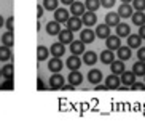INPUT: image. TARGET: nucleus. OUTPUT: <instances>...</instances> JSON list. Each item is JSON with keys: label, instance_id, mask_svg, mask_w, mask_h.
Masks as SVG:
<instances>
[{"label": "nucleus", "instance_id": "f257e3e1", "mask_svg": "<svg viewBox=\"0 0 145 125\" xmlns=\"http://www.w3.org/2000/svg\"><path fill=\"white\" fill-rule=\"evenodd\" d=\"M81 21H83V24H85L86 27H93L97 24V16H96V13L94 11H85V13L81 15Z\"/></svg>", "mask_w": 145, "mask_h": 125}, {"label": "nucleus", "instance_id": "f03ea898", "mask_svg": "<svg viewBox=\"0 0 145 125\" xmlns=\"http://www.w3.org/2000/svg\"><path fill=\"white\" fill-rule=\"evenodd\" d=\"M64 82H65V79L62 77L59 72H54L51 77H50V88H53V90H59V88L64 87Z\"/></svg>", "mask_w": 145, "mask_h": 125}, {"label": "nucleus", "instance_id": "7ed1b4c3", "mask_svg": "<svg viewBox=\"0 0 145 125\" xmlns=\"http://www.w3.org/2000/svg\"><path fill=\"white\" fill-rule=\"evenodd\" d=\"M81 63H83V61L80 60V56H78V55H72V56H69V58H67L65 66H67L70 71H77V69H80V67H81Z\"/></svg>", "mask_w": 145, "mask_h": 125}, {"label": "nucleus", "instance_id": "20e7f679", "mask_svg": "<svg viewBox=\"0 0 145 125\" xmlns=\"http://www.w3.org/2000/svg\"><path fill=\"white\" fill-rule=\"evenodd\" d=\"M105 85L108 87V90H118L120 85H121V79H120L116 74H110V75L105 79Z\"/></svg>", "mask_w": 145, "mask_h": 125}, {"label": "nucleus", "instance_id": "39448f33", "mask_svg": "<svg viewBox=\"0 0 145 125\" xmlns=\"http://www.w3.org/2000/svg\"><path fill=\"white\" fill-rule=\"evenodd\" d=\"M65 24H67V29H70L72 32H77V30L81 29L83 21H81L80 16H72V18H69V21L65 22Z\"/></svg>", "mask_w": 145, "mask_h": 125}, {"label": "nucleus", "instance_id": "423d86ee", "mask_svg": "<svg viewBox=\"0 0 145 125\" xmlns=\"http://www.w3.org/2000/svg\"><path fill=\"white\" fill-rule=\"evenodd\" d=\"M121 37L120 35H108L107 37V40H105V43H107V48L108 50H113V52H116L120 47H121Z\"/></svg>", "mask_w": 145, "mask_h": 125}, {"label": "nucleus", "instance_id": "0eeeda50", "mask_svg": "<svg viewBox=\"0 0 145 125\" xmlns=\"http://www.w3.org/2000/svg\"><path fill=\"white\" fill-rule=\"evenodd\" d=\"M96 37H97V35H96V30L89 29V27L83 29L81 30V34H80V40H83L85 43H93Z\"/></svg>", "mask_w": 145, "mask_h": 125}, {"label": "nucleus", "instance_id": "6e6552de", "mask_svg": "<svg viewBox=\"0 0 145 125\" xmlns=\"http://www.w3.org/2000/svg\"><path fill=\"white\" fill-rule=\"evenodd\" d=\"M118 15L121 18H131L134 15V7L131 3H121L118 8Z\"/></svg>", "mask_w": 145, "mask_h": 125}, {"label": "nucleus", "instance_id": "1a4fd4ad", "mask_svg": "<svg viewBox=\"0 0 145 125\" xmlns=\"http://www.w3.org/2000/svg\"><path fill=\"white\" fill-rule=\"evenodd\" d=\"M62 67H64V64H62V60H61V58H56V56H53L51 60H50L48 69L51 71L53 74H54V72H61V71H62Z\"/></svg>", "mask_w": 145, "mask_h": 125}, {"label": "nucleus", "instance_id": "9d476101", "mask_svg": "<svg viewBox=\"0 0 145 125\" xmlns=\"http://www.w3.org/2000/svg\"><path fill=\"white\" fill-rule=\"evenodd\" d=\"M120 19H121V16L118 15V11L116 13H113V11H110V13L105 15V24H108L110 27H116L120 24Z\"/></svg>", "mask_w": 145, "mask_h": 125}, {"label": "nucleus", "instance_id": "9b49d317", "mask_svg": "<svg viewBox=\"0 0 145 125\" xmlns=\"http://www.w3.org/2000/svg\"><path fill=\"white\" fill-rule=\"evenodd\" d=\"M69 82L70 83H73L75 87H78L81 82H83V74L80 72V69H77V71H70V74H69Z\"/></svg>", "mask_w": 145, "mask_h": 125}, {"label": "nucleus", "instance_id": "f8f14e48", "mask_svg": "<svg viewBox=\"0 0 145 125\" xmlns=\"http://www.w3.org/2000/svg\"><path fill=\"white\" fill-rule=\"evenodd\" d=\"M50 53H51L53 56H56V58H61V56L65 53V48H64V43L62 42H56L51 45V48H50Z\"/></svg>", "mask_w": 145, "mask_h": 125}, {"label": "nucleus", "instance_id": "ddd939ff", "mask_svg": "<svg viewBox=\"0 0 145 125\" xmlns=\"http://www.w3.org/2000/svg\"><path fill=\"white\" fill-rule=\"evenodd\" d=\"M104 79L102 72L99 69H91L89 72H88V80H89L91 83H94V85H97V83H101V80Z\"/></svg>", "mask_w": 145, "mask_h": 125}, {"label": "nucleus", "instance_id": "4468645a", "mask_svg": "<svg viewBox=\"0 0 145 125\" xmlns=\"http://www.w3.org/2000/svg\"><path fill=\"white\" fill-rule=\"evenodd\" d=\"M70 52L73 53V55H83L85 53V42L83 40H75V42L70 43Z\"/></svg>", "mask_w": 145, "mask_h": 125}, {"label": "nucleus", "instance_id": "2eb2a0df", "mask_svg": "<svg viewBox=\"0 0 145 125\" xmlns=\"http://www.w3.org/2000/svg\"><path fill=\"white\" fill-rule=\"evenodd\" d=\"M69 11L67 10H64V8H57V10H54V19L57 22H61V24H64V22H67L69 21Z\"/></svg>", "mask_w": 145, "mask_h": 125}, {"label": "nucleus", "instance_id": "dca6fc26", "mask_svg": "<svg viewBox=\"0 0 145 125\" xmlns=\"http://www.w3.org/2000/svg\"><path fill=\"white\" fill-rule=\"evenodd\" d=\"M136 79H137V75L132 72V71H124V72L121 74V82L128 87H131L132 83L136 82Z\"/></svg>", "mask_w": 145, "mask_h": 125}, {"label": "nucleus", "instance_id": "f3484780", "mask_svg": "<svg viewBox=\"0 0 145 125\" xmlns=\"http://www.w3.org/2000/svg\"><path fill=\"white\" fill-rule=\"evenodd\" d=\"M61 22H57L54 19V21H50L46 24V32H48V35H59V32H61Z\"/></svg>", "mask_w": 145, "mask_h": 125}, {"label": "nucleus", "instance_id": "a211bd4d", "mask_svg": "<svg viewBox=\"0 0 145 125\" xmlns=\"http://www.w3.org/2000/svg\"><path fill=\"white\" fill-rule=\"evenodd\" d=\"M131 50H132L131 47H123V45H121V47L116 50V55H118V58H120L121 61H128L129 58L132 56V52H131Z\"/></svg>", "mask_w": 145, "mask_h": 125}, {"label": "nucleus", "instance_id": "6ab92c4d", "mask_svg": "<svg viewBox=\"0 0 145 125\" xmlns=\"http://www.w3.org/2000/svg\"><path fill=\"white\" fill-rule=\"evenodd\" d=\"M101 61H102L104 64H112L113 61H115V53H113V50H104V52H101Z\"/></svg>", "mask_w": 145, "mask_h": 125}, {"label": "nucleus", "instance_id": "aec40b11", "mask_svg": "<svg viewBox=\"0 0 145 125\" xmlns=\"http://www.w3.org/2000/svg\"><path fill=\"white\" fill-rule=\"evenodd\" d=\"M85 3H81V2H73L72 5H70V13L73 15V16H81V15L85 13Z\"/></svg>", "mask_w": 145, "mask_h": 125}, {"label": "nucleus", "instance_id": "412c9836", "mask_svg": "<svg viewBox=\"0 0 145 125\" xmlns=\"http://www.w3.org/2000/svg\"><path fill=\"white\" fill-rule=\"evenodd\" d=\"M140 45H142V37L139 34H131V35H128V47H131V48H140Z\"/></svg>", "mask_w": 145, "mask_h": 125}, {"label": "nucleus", "instance_id": "4be33fe9", "mask_svg": "<svg viewBox=\"0 0 145 125\" xmlns=\"http://www.w3.org/2000/svg\"><path fill=\"white\" fill-rule=\"evenodd\" d=\"M59 42L65 43H72L73 42V32L70 29H62L59 32Z\"/></svg>", "mask_w": 145, "mask_h": 125}, {"label": "nucleus", "instance_id": "5701e85b", "mask_svg": "<svg viewBox=\"0 0 145 125\" xmlns=\"http://www.w3.org/2000/svg\"><path fill=\"white\" fill-rule=\"evenodd\" d=\"M97 55H96V52H85L83 53V63L88 66H94L96 63H97Z\"/></svg>", "mask_w": 145, "mask_h": 125}, {"label": "nucleus", "instance_id": "b1692460", "mask_svg": "<svg viewBox=\"0 0 145 125\" xmlns=\"http://www.w3.org/2000/svg\"><path fill=\"white\" fill-rule=\"evenodd\" d=\"M96 35H97L99 39H107L110 35V26L108 24H99L96 27Z\"/></svg>", "mask_w": 145, "mask_h": 125}, {"label": "nucleus", "instance_id": "393cba45", "mask_svg": "<svg viewBox=\"0 0 145 125\" xmlns=\"http://www.w3.org/2000/svg\"><path fill=\"white\" fill-rule=\"evenodd\" d=\"M110 69H112V74H116V75H121L124 72V61L118 60V61H113L110 64Z\"/></svg>", "mask_w": 145, "mask_h": 125}, {"label": "nucleus", "instance_id": "a878e982", "mask_svg": "<svg viewBox=\"0 0 145 125\" xmlns=\"http://www.w3.org/2000/svg\"><path fill=\"white\" fill-rule=\"evenodd\" d=\"M132 72L136 74L137 77H144L145 75V61H137V63H134V66H132Z\"/></svg>", "mask_w": 145, "mask_h": 125}, {"label": "nucleus", "instance_id": "bb28decb", "mask_svg": "<svg viewBox=\"0 0 145 125\" xmlns=\"http://www.w3.org/2000/svg\"><path fill=\"white\" fill-rule=\"evenodd\" d=\"M116 35H120V37H128V35H131V27L126 22H120L118 26H116Z\"/></svg>", "mask_w": 145, "mask_h": 125}, {"label": "nucleus", "instance_id": "cd10ccee", "mask_svg": "<svg viewBox=\"0 0 145 125\" xmlns=\"http://www.w3.org/2000/svg\"><path fill=\"white\" fill-rule=\"evenodd\" d=\"M2 43L3 45H7V47H13L14 45V34H13V30H8V32H5L3 35H2Z\"/></svg>", "mask_w": 145, "mask_h": 125}, {"label": "nucleus", "instance_id": "c85d7f7f", "mask_svg": "<svg viewBox=\"0 0 145 125\" xmlns=\"http://www.w3.org/2000/svg\"><path fill=\"white\" fill-rule=\"evenodd\" d=\"M48 56H50V50L46 47H43V45H39L37 47V60L45 61V60H48Z\"/></svg>", "mask_w": 145, "mask_h": 125}, {"label": "nucleus", "instance_id": "c756f323", "mask_svg": "<svg viewBox=\"0 0 145 125\" xmlns=\"http://www.w3.org/2000/svg\"><path fill=\"white\" fill-rule=\"evenodd\" d=\"M131 18H132V22H134L136 26H144V24H145V15H144V11H136Z\"/></svg>", "mask_w": 145, "mask_h": 125}, {"label": "nucleus", "instance_id": "7c9ffc66", "mask_svg": "<svg viewBox=\"0 0 145 125\" xmlns=\"http://www.w3.org/2000/svg\"><path fill=\"white\" fill-rule=\"evenodd\" d=\"M10 58H11V50H10V47L2 45L0 47V61H8Z\"/></svg>", "mask_w": 145, "mask_h": 125}, {"label": "nucleus", "instance_id": "2f4dec72", "mask_svg": "<svg viewBox=\"0 0 145 125\" xmlns=\"http://www.w3.org/2000/svg\"><path fill=\"white\" fill-rule=\"evenodd\" d=\"M59 2L61 0H43V7L50 11H54V10L59 8Z\"/></svg>", "mask_w": 145, "mask_h": 125}, {"label": "nucleus", "instance_id": "473e14b6", "mask_svg": "<svg viewBox=\"0 0 145 125\" xmlns=\"http://www.w3.org/2000/svg\"><path fill=\"white\" fill-rule=\"evenodd\" d=\"M2 74H3L5 79H13V75H14V66L13 64H5L3 69H2Z\"/></svg>", "mask_w": 145, "mask_h": 125}, {"label": "nucleus", "instance_id": "72a5a7b5", "mask_svg": "<svg viewBox=\"0 0 145 125\" xmlns=\"http://www.w3.org/2000/svg\"><path fill=\"white\" fill-rule=\"evenodd\" d=\"M85 7L89 10V11H96V10L101 7V0H86Z\"/></svg>", "mask_w": 145, "mask_h": 125}, {"label": "nucleus", "instance_id": "f704fd0d", "mask_svg": "<svg viewBox=\"0 0 145 125\" xmlns=\"http://www.w3.org/2000/svg\"><path fill=\"white\" fill-rule=\"evenodd\" d=\"M132 7L136 11H144L145 10V0H132Z\"/></svg>", "mask_w": 145, "mask_h": 125}, {"label": "nucleus", "instance_id": "c9c22d12", "mask_svg": "<svg viewBox=\"0 0 145 125\" xmlns=\"http://www.w3.org/2000/svg\"><path fill=\"white\" fill-rule=\"evenodd\" d=\"M131 88L134 91H144L145 90V83H142V82H134L131 85Z\"/></svg>", "mask_w": 145, "mask_h": 125}, {"label": "nucleus", "instance_id": "e433bc0d", "mask_svg": "<svg viewBox=\"0 0 145 125\" xmlns=\"http://www.w3.org/2000/svg\"><path fill=\"white\" fill-rule=\"evenodd\" d=\"M3 90H13V79H5V83L2 85Z\"/></svg>", "mask_w": 145, "mask_h": 125}, {"label": "nucleus", "instance_id": "4c0bfd02", "mask_svg": "<svg viewBox=\"0 0 145 125\" xmlns=\"http://www.w3.org/2000/svg\"><path fill=\"white\" fill-rule=\"evenodd\" d=\"M5 26H7V29H8V30H13L14 29V18L10 16L8 19L5 21Z\"/></svg>", "mask_w": 145, "mask_h": 125}, {"label": "nucleus", "instance_id": "58836bf2", "mask_svg": "<svg viewBox=\"0 0 145 125\" xmlns=\"http://www.w3.org/2000/svg\"><path fill=\"white\" fill-rule=\"evenodd\" d=\"M116 0H101V5L102 7H105V8H112L113 5H115Z\"/></svg>", "mask_w": 145, "mask_h": 125}, {"label": "nucleus", "instance_id": "ea45409f", "mask_svg": "<svg viewBox=\"0 0 145 125\" xmlns=\"http://www.w3.org/2000/svg\"><path fill=\"white\" fill-rule=\"evenodd\" d=\"M137 58L140 61H145V47H140L139 48V53H137Z\"/></svg>", "mask_w": 145, "mask_h": 125}, {"label": "nucleus", "instance_id": "a19ab883", "mask_svg": "<svg viewBox=\"0 0 145 125\" xmlns=\"http://www.w3.org/2000/svg\"><path fill=\"white\" fill-rule=\"evenodd\" d=\"M105 90H108L107 85H102V83H97V85H96V91H105Z\"/></svg>", "mask_w": 145, "mask_h": 125}, {"label": "nucleus", "instance_id": "79ce46f5", "mask_svg": "<svg viewBox=\"0 0 145 125\" xmlns=\"http://www.w3.org/2000/svg\"><path fill=\"white\" fill-rule=\"evenodd\" d=\"M43 5H37V18H42L43 16Z\"/></svg>", "mask_w": 145, "mask_h": 125}, {"label": "nucleus", "instance_id": "37998d69", "mask_svg": "<svg viewBox=\"0 0 145 125\" xmlns=\"http://www.w3.org/2000/svg\"><path fill=\"white\" fill-rule=\"evenodd\" d=\"M139 35H140L142 39H145V24L144 26H139Z\"/></svg>", "mask_w": 145, "mask_h": 125}, {"label": "nucleus", "instance_id": "c03bdc74", "mask_svg": "<svg viewBox=\"0 0 145 125\" xmlns=\"http://www.w3.org/2000/svg\"><path fill=\"white\" fill-rule=\"evenodd\" d=\"M37 87H39V90H43V88H45V85H43V82H42V79H37Z\"/></svg>", "mask_w": 145, "mask_h": 125}, {"label": "nucleus", "instance_id": "a18cd8bd", "mask_svg": "<svg viewBox=\"0 0 145 125\" xmlns=\"http://www.w3.org/2000/svg\"><path fill=\"white\" fill-rule=\"evenodd\" d=\"M61 2H62L64 5H72L73 2H75V0H61Z\"/></svg>", "mask_w": 145, "mask_h": 125}, {"label": "nucleus", "instance_id": "49530a36", "mask_svg": "<svg viewBox=\"0 0 145 125\" xmlns=\"http://www.w3.org/2000/svg\"><path fill=\"white\" fill-rule=\"evenodd\" d=\"M3 24H5V19H3V18H2V15H0V27L3 26Z\"/></svg>", "mask_w": 145, "mask_h": 125}, {"label": "nucleus", "instance_id": "de8ad7c7", "mask_svg": "<svg viewBox=\"0 0 145 125\" xmlns=\"http://www.w3.org/2000/svg\"><path fill=\"white\" fill-rule=\"evenodd\" d=\"M123 3H132V0H121Z\"/></svg>", "mask_w": 145, "mask_h": 125}, {"label": "nucleus", "instance_id": "09e8293b", "mask_svg": "<svg viewBox=\"0 0 145 125\" xmlns=\"http://www.w3.org/2000/svg\"><path fill=\"white\" fill-rule=\"evenodd\" d=\"M2 75H3V74H2V71H0V77H2Z\"/></svg>", "mask_w": 145, "mask_h": 125}, {"label": "nucleus", "instance_id": "8fccbe9b", "mask_svg": "<svg viewBox=\"0 0 145 125\" xmlns=\"http://www.w3.org/2000/svg\"><path fill=\"white\" fill-rule=\"evenodd\" d=\"M0 88H2V85H0Z\"/></svg>", "mask_w": 145, "mask_h": 125}, {"label": "nucleus", "instance_id": "3c124183", "mask_svg": "<svg viewBox=\"0 0 145 125\" xmlns=\"http://www.w3.org/2000/svg\"><path fill=\"white\" fill-rule=\"evenodd\" d=\"M144 77H145V75H144Z\"/></svg>", "mask_w": 145, "mask_h": 125}]
</instances>
